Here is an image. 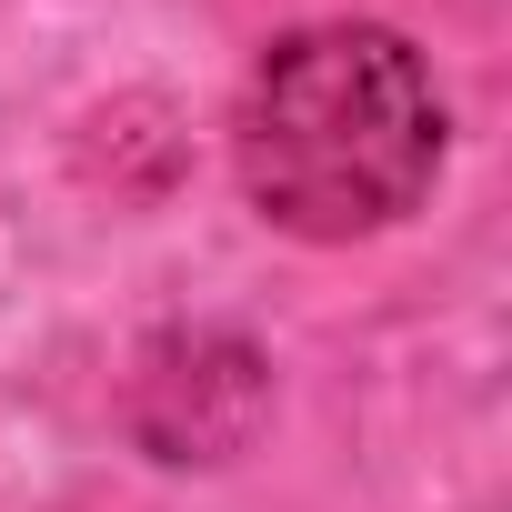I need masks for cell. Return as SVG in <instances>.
I'll return each mask as SVG.
<instances>
[{
	"label": "cell",
	"instance_id": "cell-1",
	"mask_svg": "<svg viewBox=\"0 0 512 512\" xmlns=\"http://www.w3.org/2000/svg\"><path fill=\"white\" fill-rule=\"evenodd\" d=\"M442 171V91L382 21L272 41L241 91V191L302 241L392 231Z\"/></svg>",
	"mask_w": 512,
	"mask_h": 512
}]
</instances>
